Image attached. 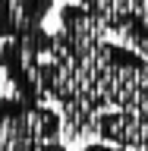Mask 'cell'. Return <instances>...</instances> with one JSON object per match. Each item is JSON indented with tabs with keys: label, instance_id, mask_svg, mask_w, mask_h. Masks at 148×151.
<instances>
[{
	"label": "cell",
	"instance_id": "1",
	"mask_svg": "<svg viewBox=\"0 0 148 151\" xmlns=\"http://www.w3.org/2000/svg\"><path fill=\"white\" fill-rule=\"evenodd\" d=\"M63 116L44 104L0 98V151H66Z\"/></svg>",
	"mask_w": 148,
	"mask_h": 151
},
{
	"label": "cell",
	"instance_id": "2",
	"mask_svg": "<svg viewBox=\"0 0 148 151\" xmlns=\"http://www.w3.org/2000/svg\"><path fill=\"white\" fill-rule=\"evenodd\" d=\"M104 22L110 35L148 57V0H73Z\"/></svg>",
	"mask_w": 148,
	"mask_h": 151
},
{
	"label": "cell",
	"instance_id": "3",
	"mask_svg": "<svg viewBox=\"0 0 148 151\" xmlns=\"http://www.w3.org/2000/svg\"><path fill=\"white\" fill-rule=\"evenodd\" d=\"M51 9L54 0H0V38L13 41L41 32Z\"/></svg>",
	"mask_w": 148,
	"mask_h": 151
},
{
	"label": "cell",
	"instance_id": "4",
	"mask_svg": "<svg viewBox=\"0 0 148 151\" xmlns=\"http://www.w3.org/2000/svg\"><path fill=\"white\" fill-rule=\"evenodd\" d=\"M79 151H132V148H117V145H107V142H92V145H85Z\"/></svg>",
	"mask_w": 148,
	"mask_h": 151
}]
</instances>
